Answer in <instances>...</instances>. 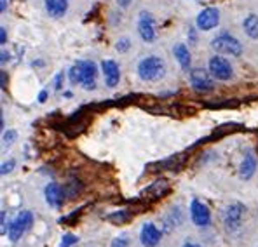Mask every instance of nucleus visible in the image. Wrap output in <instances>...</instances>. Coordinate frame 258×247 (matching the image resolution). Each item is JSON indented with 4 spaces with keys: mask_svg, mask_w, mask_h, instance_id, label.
Wrapping results in <instances>:
<instances>
[{
    "mask_svg": "<svg viewBox=\"0 0 258 247\" xmlns=\"http://www.w3.org/2000/svg\"><path fill=\"white\" fill-rule=\"evenodd\" d=\"M166 73V63L157 56H149L138 63V75L145 82H155Z\"/></svg>",
    "mask_w": 258,
    "mask_h": 247,
    "instance_id": "nucleus-1",
    "label": "nucleus"
},
{
    "mask_svg": "<svg viewBox=\"0 0 258 247\" xmlns=\"http://www.w3.org/2000/svg\"><path fill=\"white\" fill-rule=\"evenodd\" d=\"M211 47L220 54H229V56H241L242 54V45L236 37L229 35V33H222V35L215 37L211 40Z\"/></svg>",
    "mask_w": 258,
    "mask_h": 247,
    "instance_id": "nucleus-2",
    "label": "nucleus"
},
{
    "mask_svg": "<svg viewBox=\"0 0 258 247\" xmlns=\"http://www.w3.org/2000/svg\"><path fill=\"white\" fill-rule=\"evenodd\" d=\"M244 214H246V207L242 206V204H239V202L230 204V206L223 211V223H225L227 230H230V231L239 230L242 225Z\"/></svg>",
    "mask_w": 258,
    "mask_h": 247,
    "instance_id": "nucleus-3",
    "label": "nucleus"
},
{
    "mask_svg": "<svg viewBox=\"0 0 258 247\" xmlns=\"http://www.w3.org/2000/svg\"><path fill=\"white\" fill-rule=\"evenodd\" d=\"M210 73L211 77L216 78V80H230L234 77V70L230 66V63L227 61L222 56H215V58L210 59Z\"/></svg>",
    "mask_w": 258,
    "mask_h": 247,
    "instance_id": "nucleus-4",
    "label": "nucleus"
},
{
    "mask_svg": "<svg viewBox=\"0 0 258 247\" xmlns=\"http://www.w3.org/2000/svg\"><path fill=\"white\" fill-rule=\"evenodd\" d=\"M32 223H33V214L30 211H23L21 214H18V218L14 219L9 226V238L13 242L20 240V238L23 237V233L32 226Z\"/></svg>",
    "mask_w": 258,
    "mask_h": 247,
    "instance_id": "nucleus-5",
    "label": "nucleus"
},
{
    "mask_svg": "<svg viewBox=\"0 0 258 247\" xmlns=\"http://www.w3.org/2000/svg\"><path fill=\"white\" fill-rule=\"evenodd\" d=\"M188 78H190L192 87L197 93H208V91H211L215 87L210 73L206 70H203V68H194V70H190Z\"/></svg>",
    "mask_w": 258,
    "mask_h": 247,
    "instance_id": "nucleus-6",
    "label": "nucleus"
},
{
    "mask_svg": "<svg viewBox=\"0 0 258 247\" xmlns=\"http://www.w3.org/2000/svg\"><path fill=\"white\" fill-rule=\"evenodd\" d=\"M81 70V84L84 86L86 91L96 89V64L93 61H77L75 63Z\"/></svg>",
    "mask_w": 258,
    "mask_h": 247,
    "instance_id": "nucleus-7",
    "label": "nucleus"
},
{
    "mask_svg": "<svg viewBox=\"0 0 258 247\" xmlns=\"http://www.w3.org/2000/svg\"><path fill=\"white\" fill-rule=\"evenodd\" d=\"M218 23H220V13H218V9H215V7H208V9L201 11L199 16H197V20H196L197 28L203 30V32L213 30L215 26H218Z\"/></svg>",
    "mask_w": 258,
    "mask_h": 247,
    "instance_id": "nucleus-8",
    "label": "nucleus"
},
{
    "mask_svg": "<svg viewBox=\"0 0 258 247\" xmlns=\"http://www.w3.org/2000/svg\"><path fill=\"white\" fill-rule=\"evenodd\" d=\"M190 216H192V221L197 226H208L211 223L210 209H208V206H204L203 202H199L197 199H194L190 204Z\"/></svg>",
    "mask_w": 258,
    "mask_h": 247,
    "instance_id": "nucleus-9",
    "label": "nucleus"
},
{
    "mask_svg": "<svg viewBox=\"0 0 258 247\" xmlns=\"http://www.w3.org/2000/svg\"><path fill=\"white\" fill-rule=\"evenodd\" d=\"M138 32L145 42H154L155 40V25H154V18L149 13H142L140 14V21H138Z\"/></svg>",
    "mask_w": 258,
    "mask_h": 247,
    "instance_id": "nucleus-10",
    "label": "nucleus"
},
{
    "mask_svg": "<svg viewBox=\"0 0 258 247\" xmlns=\"http://www.w3.org/2000/svg\"><path fill=\"white\" fill-rule=\"evenodd\" d=\"M101 70H103L105 75V82H107L108 87H115L117 84L120 80V70H119V64L112 59H105L101 63Z\"/></svg>",
    "mask_w": 258,
    "mask_h": 247,
    "instance_id": "nucleus-11",
    "label": "nucleus"
},
{
    "mask_svg": "<svg viewBox=\"0 0 258 247\" xmlns=\"http://www.w3.org/2000/svg\"><path fill=\"white\" fill-rule=\"evenodd\" d=\"M140 238H142V244L145 247H155L159 244V240H161V231L155 228L154 223H145L142 228Z\"/></svg>",
    "mask_w": 258,
    "mask_h": 247,
    "instance_id": "nucleus-12",
    "label": "nucleus"
},
{
    "mask_svg": "<svg viewBox=\"0 0 258 247\" xmlns=\"http://www.w3.org/2000/svg\"><path fill=\"white\" fill-rule=\"evenodd\" d=\"M45 193V200H47L49 206L52 207H61L63 206V188L58 183H49L44 190Z\"/></svg>",
    "mask_w": 258,
    "mask_h": 247,
    "instance_id": "nucleus-13",
    "label": "nucleus"
},
{
    "mask_svg": "<svg viewBox=\"0 0 258 247\" xmlns=\"http://www.w3.org/2000/svg\"><path fill=\"white\" fill-rule=\"evenodd\" d=\"M169 192H171V185L166 180H157L143 192V195H149V199H162V197H166Z\"/></svg>",
    "mask_w": 258,
    "mask_h": 247,
    "instance_id": "nucleus-14",
    "label": "nucleus"
},
{
    "mask_svg": "<svg viewBox=\"0 0 258 247\" xmlns=\"http://www.w3.org/2000/svg\"><path fill=\"white\" fill-rule=\"evenodd\" d=\"M255 171H256V155L253 151H249L242 158L241 167H239V174H241L242 180H249L255 174Z\"/></svg>",
    "mask_w": 258,
    "mask_h": 247,
    "instance_id": "nucleus-15",
    "label": "nucleus"
},
{
    "mask_svg": "<svg viewBox=\"0 0 258 247\" xmlns=\"http://www.w3.org/2000/svg\"><path fill=\"white\" fill-rule=\"evenodd\" d=\"M68 9L67 0H45V11L49 13V16L52 18H61Z\"/></svg>",
    "mask_w": 258,
    "mask_h": 247,
    "instance_id": "nucleus-16",
    "label": "nucleus"
},
{
    "mask_svg": "<svg viewBox=\"0 0 258 247\" xmlns=\"http://www.w3.org/2000/svg\"><path fill=\"white\" fill-rule=\"evenodd\" d=\"M174 52V58L178 59V63H180V66L183 68V70H188L190 68V52H188V47L185 44H176L173 49Z\"/></svg>",
    "mask_w": 258,
    "mask_h": 247,
    "instance_id": "nucleus-17",
    "label": "nucleus"
},
{
    "mask_svg": "<svg viewBox=\"0 0 258 247\" xmlns=\"http://www.w3.org/2000/svg\"><path fill=\"white\" fill-rule=\"evenodd\" d=\"M82 192V183L79 180H68L67 183L63 185V193L64 197H68V199H75V197H79Z\"/></svg>",
    "mask_w": 258,
    "mask_h": 247,
    "instance_id": "nucleus-18",
    "label": "nucleus"
},
{
    "mask_svg": "<svg viewBox=\"0 0 258 247\" xmlns=\"http://www.w3.org/2000/svg\"><path fill=\"white\" fill-rule=\"evenodd\" d=\"M242 26H244L246 35L251 37V39H258V16L256 14H249V16L242 21Z\"/></svg>",
    "mask_w": 258,
    "mask_h": 247,
    "instance_id": "nucleus-19",
    "label": "nucleus"
},
{
    "mask_svg": "<svg viewBox=\"0 0 258 247\" xmlns=\"http://www.w3.org/2000/svg\"><path fill=\"white\" fill-rule=\"evenodd\" d=\"M181 162H183V157L181 155H174V157L171 158H166V160H162V162H159V164H155V166H152V167H159L161 171H166V169H178V167L181 166ZM157 169V171H159Z\"/></svg>",
    "mask_w": 258,
    "mask_h": 247,
    "instance_id": "nucleus-20",
    "label": "nucleus"
},
{
    "mask_svg": "<svg viewBox=\"0 0 258 247\" xmlns=\"http://www.w3.org/2000/svg\"><path fill=\"white\" fill-rule=\"evenodd\" d=\"M108 221L115 223V225H124L131 219V212L129 211H119V212H113V214L107 216Z\"/></svg>",
    "mask_w": 258,
    "mask_h": 247,
    "instance_id": "nucleus-21",
    "label": "nucleus"
},
{
    "mask_svg": "<svg viewBox=\"0 0 258 247\" xmlns=\"http://www.w3.org/2000/svg\"><path fill=\"white\" fill-rule=\"evenodd\" d=\"M77 242H79V237H75V235H72V233H67V235H63L59 247H72L74 244H77Z\"/></svg>",
    "mask_w": 258,
    "mask_h": 247,
    "instance_id": "nucleus-22",
    "label": "nucleus"
},
{
    "mask_svg": "<svg viewBox=\"0 0 258 247\" xmlns=\"http://www.w3.org/2000/svg\"><path fill=\"white\" fill-rule=\"evenodd\" d=\"M70 82L72 84H81V70H79L77 64L70 68Z\"/></svg>",
    "mask_w": 258,
    "mask_h": 247,
    "instance_id": "nucleus-23",
    "label": "nucleus"
},
{
    "mask_svg": "<svg viewBox=\"0 0 258 247\" xmlns=\"http://www.w3.org/2000/svg\"><path fill=\"white\" fill-rule=\"evenodd\" d=\"M16 138H18V134H16V131H7V132H4V144H13L14 141H16Z\"/></svg>",
    "mask_w": 258,
    "mask_h": 247,
    "instance_id": "nucleus-24",
    "label": "nucleus"
},
{
    "mask_svg": "<svg viewBox=\"0 0 258 247\" xmlns=\"http://www.w3.org/2000/svg\"><path fill=\"white\" fill-rule=\"evenodd\" d=\"M129 245V238L127 237H119V238H113L112 247H127Z\"/></svg>",
    "mask_w": 258,
    "mask_h": 247,
    "instance_id": "nucleus-25",
    "label": "nucleus"
},
{
    "mask_svg": "<svg viewBox=\"0 0 258 247\" xmlns=\"http://www.w3.org/2000/svg\"><path fill=\"white\" fill-rule=\"evenodd\" d=\"M14 166H16V162H14V160L4 162V164H2V169H0V173H2V174H7V173H11V171L14 169Z\"/></svg>",
    "mask_w": 258,
    "mask_h": 247,
    "instance_id": "nucleus-26",
    "label": "nucleus"
},
{
    "mask_svg": "<svg viewBox=\"0 0 258 247\" xmlns=\"http://www.w3.org/2000/svg\"><path fill=\"white\" fill-rule=\"evenodd\" d=\"M129 49V40L127 39H120L119 42H117V51L119 52H126Z\"/></svg>",
    "mask_w": 258,
    "mask_h": 247,
    "instance_id": "nucleus-27",
    "label": "nucleus"
},
{
    "mask_svg": "<svg viewBox=\"0 0 258 247\" xmlns=\"http://www.w3.org/2000/svg\"><path fill=\"white\" fill-rule=\"evenodd\" d=\"M61 80H63V73H58L56 75V82H54V87L56 89H61Z\"/></svg>",
    "mask_w": 258,
    "mask_h": 247,
    "instance_id": "nucleus-28",
    "label": "nucleus"
},
{
    "mask_svg": "<svg viewBox=\"0 0 258 247\" xmlns=\"http://www.w3.org/2000/svg\"><path fill=\"white\" fill-rule=\"evenodd\" d=\"M7 42V35H6V28H0V44H6Z\"/></svg>",
    "mask_w": 258,
    "mask_h": 247,
    "instance_id": "nucleus-29",
    "label": "nucleus"
},
{
    "mask_svg": "<svg viewBox=\"0 0 258 247\" xmlns=\"http://www.w3.org/2000/svg\"><path fill=\"white\" fill-rule=\"evenodd\" d=\"M0 218H2V233H6V212H2Z\"/></svg>",
    "mask_w": 258,
    "mask_h": 247,
    "instance_id": "nucleus-30",
    "label": "nucleus"
},
{
    "mask_svg": "<svg viewBox=\"0 0 258 247\" xmlns=\"http://www.w3.org/2000/svg\"><path fill=\"white\" fill-rule=\"evenodd\" d=\"M129 2H131V0H117V4H119L120 7H127Z\"/></svg>",
    "mask_w": 258,
    "mask_h": 247,
    "instance_id": "nucleus-31",
    "label": "nucleus"
},
{
    "mask_svg": "<svg viewBox=\"0 0 258 247\" xmlns=\"http://www.w3.org/2000/svg\"><path fill=\"white\" fill-rule=\"evenodd\" d=\"M45 98H47V93H45V91H42V93H40V96H39V101H40V103H44Z\"/></svg>",
    "mask_w": 258,
    "mask_h": 247,
    "instance_id": "nucleus-32",
    "label": "nucleus"
},
{
    "mask_svg": "<svg viewBox=\"0 0 258 247\" xmlns=\"http://www.w3.org/2000/svg\"><path fill=\"white\" fill-rule=\"evenodd\" d=\"M2 89H6V71H2Z\"/></svg>",
    "mask_w": 258,
    "mask_h": 247,
    "instance_id": "nucleus-33",
    "label": "nucleus"
},
{
    "mask_svg": "<svg viewBox=\"0 0 258 247\" xmlns=\"http://www.w3.org/2000/svg\"><path fill=\"white\" fill-rule=\"evenodd\" d=\"M7 59H9V56H7L6 52H2V59H0V61H2V63H6Z\"/></svg>",
    "mask_w": 258,
    "mask_h": 247,
    "instance_id": "nucleus-34",
    "label": "nucleus"
},
{
    "mask_svg": "<svg viewBox=\"0 0 258 247\" xmlns=\"http://www.w3.org/2000/svg\"><path fill=\"white\" fill-rule=\"evenodd\" d=\"M0 2H2V6H0V11L4 13V11H6V0H0Z\"/></svg>",
    "mask_w": 258,
    "mask_h": 247,
    "instance_id": "nucleus-35",
    "label": "nucleus"
},
{
    "mask_svg": "<svg viewBox=\"0 0 258 247\" xmlns=\"http://www.w3.org/2000/svg\"><path fill=\"white\" fill-rule=\"evenodd\" d=\"M183 247H199V245H196V244H192V242H187Z\"/></svg>",
    "mask_w": 258,
    "mask_h": 247,
    "instance_id": "nucleus-36",
    "label": "nucleus"
}]
</instances>
